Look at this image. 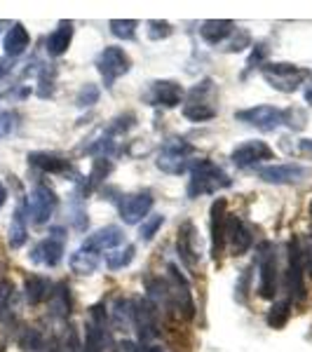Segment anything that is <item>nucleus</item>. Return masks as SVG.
<instances>
[{
  "mask_svg": "<svg viewBox=\"0 0 312 352\" xmlns=\"http://www.w3.org/2000/svg\"><path fill=\"white\" fill-rule=\"evenodd\" d=\"M225 242H228L230 252L235 256H242L249 247H252V230L245 226V221L237 219V214L225 217Z\"/></svg>",
  "mask_w": 312,
  "mask_h": 352,
  "instance_id": "nucleus-15",
  "label": "nucleus"
},
{
  "mask_svg": "<svg viewBox=\"0 0 312 352\" xmlns=\"http://www.w3.org/2000/svg\"><path fill=\"white\" fill-rule=\"evenodd\" d=\"M151 209H153L151 192H132V195H124L120 204H118L120 219L127 226H136V223H141V221H146Z\"/></svg>",
  "mask_w": 312,
  "mask_h": 352,
  "instance_id": "nucleus-10",
  "label": "nucleus"
},
{
  "mask_svg": "<svg viewBox=\"0 0 312 352\" xmlns=\"http://www.w3.org/2000/svg\"><path fill=\"white\" fill-rule=\"evenodd\" d=\"M49 282L45 280V277H38V275H33V277H28L26 280V298H28V303H33V305H38V303H43L45 298L49 296Z\"/></svg>",
  "mask_w": 312,
  "mask_h": 352,
  "instance_id": "nucleus-26",
  "label": "nucleus"
},
{
  "mask_svg": "<svg viewBox=\"0 0 312 352\" xmlns=\"http://www.w3.org/2000/svg\"><path fill=\"white\" fill-rule=\"evenodd\" d=\"M14 120H16L14 113H10V111L0 113V139H5V136L12 132V129H14Z\"/></svg>",
  "mask_w": 312,
  "mask_h": 352,
  "instance_id": "nucleus-37",
  "label": "nucleus"
},
{
  "mask_svg": "<svg viewBox=\"0 0 312 352\" xmlns=\"http://www.w3.org/2000/svg\"><path fill=\"white\" fill-rule=\"evenodd\" d=\"M164 292H167V300L174 308H179V312L183 310L186 317H192L195 305H192L190 287L186 282V277L179 272L177 265H169V285H164Z\"/></svg>",
  "mask_w": 312,
  "mask_h": 352,
  "instance_id": "nucleus-8",
  "label": "nucleus"
},
{
  "mask_svg": "<svg viewBox=\"0 0 312 352\" xmlns=\"http://www.w3.org/2000/svg\"><path fill=\"white\" fill-rule=\"evenodd\" d=\"M109 172H111V162H106V157H96L92 172H89V176H87V190L96 188V186L109 176Z\"/></svg>",
  "mask_w": 312,
  "mask_h": 352,
  "instance_id": "nucleus-33",
  "label": "nucleus"
},
{
  "mask_svg": "<svg viewBox=\"0 0 312 352\" xmlns=\"http://www.w3.org/2000/svg\"><path fill=\"white\" fill-rule=\"evenodd\" d=\"M111 33L115 38H122V41H132V38L136 36V26H139V21L134 19H111Z\"/></svg>",
  "mask_w": 312,
  "mask_h": 352,
  "instance_id": "nucleus-32",
  "label": "nucleus"
},
{
  "mask_svg": "<svg viewBox=\"0 0 312 352\" xmlns=\"http://www.w3.org/2000/svg\"><path fill=\"white\" fill-rule=\"evenodd\" d=\"M99 96H101L99 87H96V85H92V82H87V85H82L80 92H78L76 104L80 106V109H87V106H94L96 101H99Z\"/></svg>",
  "mask_w": 312,
  "mask_h": 352,
  "instance_id": "nucleus-35",
  "label": "nucleus"
},
{
  "mask_svg": "<svg viewBox=\"0 0 312 352\" xmlns=\"http://www.w3.org/2000/svg\"><path fill=\"white\" fill-rule=\"evenodd\" d=\"M28 43H31V36H28L24 24H12L8 33L3 38V50L8 56H21L26 52Z\"/></svg>",
  "mask_w": 312,
  "mask_h": 352,
  "instance_id": "nucleus-21",
  "label": "nucleus"
},
{
  "mask_svg": "<svg viewBox=\"0 0 312 352\" xmlns=\"http://www.w3.org/2000/svg\"><path fill=\"white\" fill-rule=\"evenodd\" d=\"M214 94H216V89H214L212 80L197 82L188 94V101H186V106H183V116L192 122H204V120L216 118L219 111L212 101Z\"/></svg>",
  "mask_w": 312,
  "mask_h": 352,
  "instance_id": "nucleus-3",
  "label": "nucleus"
},
{
  "mask_svg": "<svg viewBox=\"0 0 312 352\" xmlns=\"http://www.w3.org/2000/svg\"><path fill=\"white\" fill-rule=\"evenodd\" d=\"M49 300H52L54 315H59V317H68V315H71V296H68L66 285H59L56 292L49 294Z\"/></svg>",
  "mask_w": 312,
  "mask_h": 352,
  "instance_id": "nucleus-31",
  "label": "nucleus"
},
{
  "mask_svg": "<svg viewBox=\"0 0 312 352\" xmlns=\"http://www.w3.org/2000/svg\"><path fill=\"white\" fill-rule=\"evenodd\" d=\"M124 242V232L118 228V226H106V228L96 230L94 235H89L85 240L82 249H89V252H106V249H115Z\"/></svg>",
  "mask_w": 312,
  "mask_h": 352,
  "instance_id": "nucleus-16",
  "label": "nucleus"
},
{
  "mask_svg": "<svg viewBox=\"0 0 312 352\" xmlns=\"http://www.w3.org/2000/svg\"><path fill=\"white\" fill-rule=\"evenodd\" d=\"M68 265H71V270L78 272V275H92V272L99 268V256H96L94 252H89V249H78V252L71 254Z\"/></svg>",
  "mask_w": 312,
  "mask_h": 352,
  "instance_id": "nucleus-25",
  "label": "nucleus"
},
{
  "mask_svg": "<svg viewBox=\"0 0 312 352\" xmlns=\"http://www.w3.org/2000/svg\"><path fill=\"white\" fill-rule=\"evenodd\" d=\"M148 38L151 41H162V38H169L174 33V28L169 21H157V19H153L148 21Z\"/></svg>",
  "mask_w": 312,
  "mask_h": 352,
  "instance_id": "nucleus-36",
  "label": "nucleus"
},
{
  "mask_svg": "<svg viewBox=\"0 0 312 352\" xmlns=\"http://www.w3.org/2000/svg\"><path fill=\"white\" fill-rule=\"evenodd\" d=\"M5 200H8V190H5V186L0 184V207L5 204Z\"/></svg>",
  "mask_w": 312,
  "mask_h": 352,
  "instance_id": "nucleus-40",
  "label": "nucleus"
},
{
  "mask_svg": "<svg viewBox=\"0 0 312 352\" xmlns=\"http://www.w3.org/2000/svg\"><path fill=\"white\" fill-rule=\"evenodd\" d=\"M260 76L265 78V82H268L272 89H277V92H285V94L296 92L300 85L312 80L310 68H303V66H296V64H287V61L260 66Z\"/></svg>",
  "mask_w": 312,
  "mask_h": 352,
  "instance_id": "nucleus-2",
  "label": "nucleus"
},
{
  "mask_svg": "<svg viewBox=\"0 0 312 352\" xmlns=\"http://www.w3.org/2000/svg\"><path fill=\"white\" fill-rule=\"evenodd\" d=\"M132 261H134L132 244H127L124 249H115V252L106 254V265H109V270H122V268H127Z\"/></svg>",
  "mask_w": 312,
  "mask_h": 352,
  "instance_id": "nucleus-29",
  "label": "nucleus"
},
{
  "mask_svg": "<svg viewBox=\"0 0 312 352\" xmlns=\"http://www.w3.org/2000/svg\"><path fill=\"white\" fill-rule=\"evenodd\" d=\"M71 41H73V24L71 21H61L52 31V36L47 38V52L52 56H61L71 47Z\"/></svg>",
  "mask_w": 312,
  "mask_h": 352,
  "instance_id": "nucleus-23",
  "label": "nucleus"
},
{
  "mask_svg": "<svg viewBox=\"0 0 312 352\" xmlns=\"http://www.w3.org/2000/svg\"><path fill=\"white\" fill-rule=\"evenodd\" d=\"M232 28H235V24H232L230 19H209V21H204V24L200 26V36H202V41L204 43H209V45H219V43H223L225 38L232 33Z\"/></svg>",
  "mask_w": 312,
  "mask_h": 352,
  "instance_id": "nucleus-22",
  "label": "nucleus"
},
{
  "mask_svg": "<svg viewBox=\"0 0 312 352\" xmlns=\"http://www.w3.org/2000/svg\"><path fill=\"white\" fill-rule=\"evenodd\" d=\"M61 256H64V242L59 237H47V240L38 242L31 252V258L33 263H41V265H47V268H54L59 265Z\"/></svg>",
  "mask_w": 312,
  "mask_h": 352,
  "instance_id": "nucleus-17",
  "label": "nucleus"
},
{
  "mask_svg": "<svg viewBox=\"0 0 312 352\" xmlns=\"http://www.w3.org/2000/svg\"><path fill=\"white\" fill-rule=\"evenodd\" d=\"M232 179L216 162L212 160H200L192 164L190 169V181H188V197H202V195H214V192L230 188Z\"/></svg>",
  "mask_w": 312,
  "mask_h": 352,
  "instance_id": "nucleus-1",
  "label": "nucleus"
},
{
  "mask_svg": "<svg viewBox=\"0 0 312 352\" xmlns=\"http://www.w3.org/2000/svg\"><path fill=\"white\" fill-rule=\"evenodd\" d=\"M26 235H28V230H26L24 207H19V209L14 212V217H12V226H10V247H12V249H19L21 244L26 242Z\"/></svg>",
  "mask_w": 312,
  "mask_h": 352,
  "instance_id": "nucleus-28",
  "label": "nucleus"
},
{
  "mask_svg": "<svg viewBox=\"0 0 312 352\" xmlns=\"http://www.w3.org/2000/svg\"><path fill=\"white\" fill-rule=\"evenodd\" d=\"M305 101H308V104H312V87L308 89V92H305Z\"/></svg>",
  "mask_w": 312,
  "mask_h": 352,
  "instance_id": "nucleus-42",
  "label": "nucleus"
},
{
  "mask_svg": "<svg viewBox=\"0 0 312 352\" xmlns=\"http://www.w3.org/2000/svg\"><path fill=\"white\" fill-rule=\"evenodd\" d=\"M28 162H31L33 167L43 169V172H49V174H61L71 169V162L59 155H49V153H31Z\"/></svg>",
  "mask_w": 312,
  "mask_h": 352,
  "instance_id": "nucleus-24",
  "label": "nucleus"
},
{
  "mask_svg": "<svg viewBox=\"0 0 312 352\" xmlns=\"http://www.w3.org/2000/svg\"><path fill=\"white\" fill-rule=\"evenodd\" d=\"M183 99V87L174 80H155L148 85L144 92V101L148 106H164V109H174Z\"/></svg>",
  "mask_w": 312,
  "mask_h": 352,
  "instance_id": "nucleus-9",
  "label": "nucleus"
},
{
  "mask_svg": "<svg viewBox=\"0 0 312 352\" xmlns=\"http://www.w3.org/2000/svg\"><path fill=\"white\" fill-rule=\"evenodd\" d=\"M144 352H164L162 348H155V345H151V348H146Z\"/></svg>",
  "mask_w": 312,
  "mask_h": 352,
  "instance_id": "nucleus-41",
  "label": "nucleus"
},
{
  "mask_svg": "<svg viewBox=\"0 0 312 352\" xmlns=\"http://www.w3.org/2000/svg\"><path fill=\"white\" fill-rule=\"evenodd\" d=\"M289 317H291V303L289 300H280V303L272 305L265 320H268V324L272 329H282L289 322Z\"/></svg>",
  "mask_w": 312,
  "mask_h": 352,
  "instance_id": "nucleus-30",
  "label": "nucleus"
},
{
  "mask_svg": "<svg viewBox=\"0 0 312 352\" xmlns=\"http://www.w3.org/2000/svg\"><path fill=\"white\" fill-rule=\"evenodd\" d=\"M258 294L263 298H275L277 294V256L270 242L260 244V256H258Z\"/></svg>",
  "mask_w": 312,
  "mask_h": 352,
  "instance_id": "nucleus-7",
  "label": "nucleus"
},
{
  "mask_svg": "<svg viewBox=\"0 0 312 352\" xmlns=\"http://www.w3.org/2000/svg\"><path fill=\"white\" fill-rule=\"evenodd\" d=\"M177 247H179L181 261H183V263L188 265L190 270H195L197 258H200V254H197V247H195V226H192V223H183V226H181Z\"/></svg>",
  "mask_w": 312,
  "mask_h": 352,
  "instance_id": "nucleus-19",
  "label": "nucleus"
},
{
  "mask_svg": "<svg viewBox=\"0 0 312 352\" xmlns=\"http://www.w3.org/2000/svg\"><path fill=\"white\" fill-rule=\"evenodd\" d=\"M310 172L303 167V164H270V167H260L258 176L265 181V184H296V181H303Z\"/></svg>",
  "mask_w": 312,
  "mask_h": 352,
  "instance_id": "nucleus-14",
  "label": "nucleus"
},
{
  "mask_svg": "<svg viewBox=\"0 0 312 352\" xmlns=\"http://www.w3.org/2000/svg\"><path fill=\"white\" fill-rule=\"evenodd\" d=\"M249 43H252V36H249L247 31H242V28H240V41H237V38H235V41H232V43H228V47H225V52H240V50H245Z\"/></svg>",
  "mask_w": 312,
  "mask_h": 352,
  "instance_id": "nucleus-38",
  "label": "nucleus"
},
{
  "mask_svg": "<svg viewBox=\"0 0 312 352\" xmlns=\"http://www.w3.org/2000/svg\"><path fill=\"white\" fill-rule=\"evenodd\" d=\"M298 148H300V153H305V155L312 157V139H303V141H300Z\"/></svg>",
  "mask_w": 312,
  "mask_h": 352,
  "instance_id": "nucleus-39",
  "label": "nucleus"
},
{
  "mask_svg": "<svg viewBox=\"0 0 312 352\" xmlns=\"http://www.w3.org/2000/svg\"><path fill=\"white\" fill-rule=\"evenodd\" d=\"M162 223H164V217H160V214H155V217H148L141 223V228H139V237L144 242H151L153 237L157 235V230L162 228Z\"/></svg>",
  "mask_w": 312,
  "mask_h": 352,
  "instance_id": "nucleus-34",
  "label": "nucleus"
},
{
  "mask_svg": "<svg viewBox=\"0 0 312 352\" xmlns=\"http://www.w3.org/2000/svg\"><path fill=\"white\" fill-rule=\"evenodd\" d=\"M310 219H312V202H310Z\"/></svg>",
  "mask_w": 312,
  "mask_h": 352,
  "instance_id": "nucleus-43",
  "label": "nucleus"
},
{
  "mask_svg": "<svg viewBox=\"0 0 312 352\" xmlns=\"http://www.w3.org/2000/svg\"><path fill=\"white\" fill-rule=\"evenodd\" d=\"M272 148L265 141H245L242 146H237L235 151L230 153V160L235 167L240 169H247V167H254V164L263 162V160H272Z\"/></svg>",
  "mask_w": 312,
  "mask_h": 352,
  "instance_id": "nucleus-12",
  "label": "nucleus"
},
{
  "mask_svg": "<svg viewBox=\"0 0 312 352\" xmlns=\"http://www.w3.org/2000/svg\"><path fill=\"white\" fill-rule=\"evenodd\" d=\"M56 202L59 200H56L54 190L49 188V186H43V184L36 186L31 192V200H28V212H31L33 223H38V226L47 223L56 209Z\"/></svg>",
  "mask_w": 312,
  "mask_h": 352,
  "instance_id": "nucleus-11",
  "label": "nucleus"
},
{
  "mask_svg": "<svg viewBox=\"0 0 312 352\" xmlns=\"http://www.w3.org/2000/svg\"><path fill=\"white\" fill-rule=\"evenodd\" d=\"M96 68H99L101 78H104L106 87H113V82L118 80L120 76L124 73H129V68H132V59H129V54L124 52L122 47H106L104 52L99 54V59H96Z\"/></svg>",
  "mask_w": 312,
  "mask_h": 352,
  "instance_id": "nucleus-5",
  "label": "nucleus"
},
{
  "mask_svg": "<svg viewBox=\"0 0 312 352\" xmlns=\"http://www.w3.org/2000/svg\"><path fill=\"white\" fill-rule=\"evenodd\" d=\"M235 118L260 132H275L280 124H285V111L275 109V106H254V109L235 113Z\"/></svg>",
  "mask_w": 312,
  "mask_h": 352,
  "instance_id": "nucleus-6",
  "label": "nucleus"
},
{
  "mask_svg": "<svg viewBox=\"0 0 312 352\" xmlns=\"http://www.w3.org/2000/svg\"><path fill=\"white\" fill-rule=\"evenodd\" d=\"M195 153V148L186 139H169L164 141L160 155H157V169H162L164 174L179 176L188 169V157Z\"/></svg>",
  "mask_w": 312,
  "mask_h": 352,
  "instance_id": "nucleus-4",
  "label": "nucleus"
},
{
  "mask_svg": "<svg viewBox=\"0 0 312 352\" xmlns=\"http://www.w3.org/2000/svg\"><path fill=\"white\" fill-rule=\"evenodd\" d=\"M225 244V200L219 197L212 204V256L219 261Z\"/></svg>",
  "mask_w": 312,
  "mask_h": 352,
  "instance_id": "nucleus-18",
  "label": "nucleus"
},
{
  "mask_svg": "<svg viewBox=\"0 0 312 352\" xmlns=\"http://www.w3.org/2000/svg\"><path fill=\"white\" fill-rule=\"evenodd\" d=\"M303 256H300V242L291 240L289 242V268H287V292L291 294L293 300L305 298V287H303Z\"/></svg>",
  "mask_w": 312,
  "mask_h": 352,
  "instance_id": "nucleus-13",
  "label": "nucleus"
},
{
  "mask_svg": "<svg viewBox=\"0 0 312 352\" xmlns=\"http://www.w3.org/2000/svg\"><path fill=\"white\" fill-rule=\"evenodd\" d=\"M113 322H115L118 329H132L134 327V305L124 298H118L115 305H113Z\"/></svg>",
  "mask_w": 312,
  "mask_h": 352,
  "instance_id": "nucleus-27",
  "label": "nucleus"
},
{
  "mask_svg": "<svg viewBox=\"0 0 312 352\" xmlns=\"http://www.w3.org/2000/svg\"><path fill=\"white\" fill-rule=\"evenodd\" d=\"M134 327L139 329V338L148 340L157 336V320H155V308L151 303H139L134 305Z\"/></svg>",
  "mask_w": 312,
  "mask_h": 352,
  "instance_id": "nucleus-20",
  "label": "nucleus"
}]
</instances>
